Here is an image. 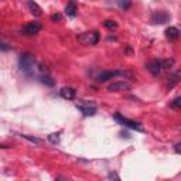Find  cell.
Wrapping results in <instances>:
<instances>
[{
    "instance_id": "cell-1",
    "label": "cell",
    "mask_w": 181,
    "mask_h": 181,
    "mask_svg": "<svg viewBox=\"0 0 181 181\" xmlns=\"http://www.w3.org/2000/svg\"><path fill=\"white\" fill-rule=\"evenodd\" d=\"M113 119H115L116 122L120 123V125L126 126V128H130V129H134V130L143 132V128L140 126L139 122H134V120H129V119H126V118H123V116H120L119 113H115V115H113Z\"/></svg>"
},
{
    "instance_id": "cell-2",
    "label": "cell",
    "mask_w": 181,
    "mask_h": 181,
    "mask_svg": "<svg viewBox=\"0 0 181 181\" xmlns=\"http://www.w3.org/2000/svg\"><path fill=\"white\" fill-rule=\"evenodd\" d=\"M77 108L85 116H93L96 113V106H95V103H92V102L79 101V103H77Z\"/></svg>"
},
{
    "instance_id": "cell-3",
    "label": "cell",
    "mask_w": 181,
    "mask_h": 181,
    "mask_svg": "<svg viewBox=\"0 0 181 181\" xmlns=\"http://www.w3.org/2000/svg\"><path fill=\"white\" fill-rule=\"evenodd\" d=\"M99 41V33L98 31H92V33H83L79 36V43L83 45H95Z\"/></svg>"
},
{
    "instance_id": "cell-4",
    "label": "cell",
    "mask_w": 181,
    "mask_h": 181,
    "mask_svg": "<svg viewBox=\"0 0 181 181\" xmlns=\"http://www.w3.org/2000/svg\"><path fill=\"white\" fill-rule=\"evenodd\" d=\"M34 67V57L31 55L30 53H26L20 57V68L23 71H30V69H33Z\"/></svg>"
},
{
    "instance_id": "cell-5",
    "label": "cell",
    "mask_w": 181,
    "mask_h": 181,
    "mask_svg": "<svg viewBox=\"0 0 181 181\" xmlns=\"http://www.w3.org/2000/svg\"><path fill=\"white\" fill-rule=\"evenodd\" d=\"M40 30H41V23H38V21H30V23H27L23 27L21 33L26 34V36H34V34L38 33Z\"/></svg>"
},
{
    "instance_id": "cell-6",
    "label": "cell",
    "mask_w": 181,
    "mask_h": 181,
    "mask_svg": "<svg viewBox=\"0 0 181 181\" xmlns=\"http://www.w3.org/2000/svg\"><path fill=\"white\" fill-rule=\"evenodd\" d=\"M129 89H130V83L125 82V81L113 82L108 86V91H110V92H120V91H129Z\"/></svg>"
},
{
    "instance_id": "cell-7",
    "label": "cell",
    "mask_w": 181,
    "mask_h": 181,
    "mask_svg": "<svg viewBox=\"0 0 181 181\" xmlns=\"http://www.w3.org/2000/svg\"><path fill=\"white\" fill-rule=\"evenodd\" d=\"M118 75H129V74L128 72H120V71H105V72H101L96 79L99 82H106V81L112 79L113 77H118Z\"/></svg>"
},
{
    "instance_id": "cell-8",
    "label": "cell",
    "mask_w": 181,
    "mask_h": 181,
    "mask_svg": "<svg viewBox=\"0 0 181 181\" xmlns=\"http://www.w3.org/2000/svg\"><path fill=\"white\" fill-rule=\"evenodd\" d=\"M170 20V16L164 12H156L152 16V21L154 24H164Z\"/></svg>"
},
{
    "instance_id": "cell-9",
    "label": "cell",
    "mask_w": 181,
    "mask_h": 181,
    "mask_svg": "<svg viewBox=\"0 0 181 181\" xmlns=\"http://www.w3.org/2000/svg\"><path fill=\"white\" fill-rule=\"evenodd\" d=\"M59 93H61V96H63L64 99H68V101H72V99H75V96H77V91H75L74 88H71V86L63 88L59 91Z\"/></svg>"
},
{
    "instance_id": "cell-10",
    "label": "cell",
    "mask_w": 181,
    "mask_h": 181,
    "mask_svg": "<svg viewBox=\"0 0 181 181\" xmlns=\"http://www.w3.org/2000/svg\"><path fill=\"white\" fill-rule=\"evenodd\" d=\"M147 69L148 72L152 75H158L161 71V64L158 59H153V61H150V63L147 64Z\"/></svg>"
},
{
    "instance_id": "cell-11",
    "label": "cell",
    "mask_w": 181,
    "mask_h": 181,
    "mask_svg": "<svg viewBox=\"0 0 181 181\" xmlns=\"http://www.w3.org/2000/svg\"><path fill=\"white\" fill-rule=\"evenodd\" d=\"M28 10L31 12V14H34L36 17H40V16L43 14L41 7H40L36 2H33V0H30V2H28Z\"/></svg>"
},
{
    "instance_id": "cell-12",
    "label": "cell",
    "mask_w": 181,
    "mask_h": 181,
    "mask_svg": "<svg viewBox=\"0 0 181 181\" xmlns=\"http://www.w3.org/2000/svg\"><path fill=\"white\" fill-rule=\"evenodd\" d=\"M166 37L168 40H171V41H174V40H177L180 37V31H178L177 27H168L166 30Z\"/></svg>"
},
{
    "instance_id": "cell-13",
    "label": "cell",
    "mask_w": 181,
    "mask_h": 181,
    "mask_svg": "<svg viewBox=\"0 0 181 181\" xmlns=\"http://www.w3.org/2000/svg\"><path fill=\"white\" fill-rule=\"evenodd\" d=\"M65 13L69 17H74L77 14V3H75V0H69L68 2V4L65 7Z\"/></svg>"
},
{
    "instance_id": "cell-14",
    "label": "cell",
    "mask_w": 181,
    "mask_h": 181,
    "mask_svg": "<svg viewBox=\"0 0 181 181\" xmlns=\"http://www.w3.org/2000/svg\"><path fill=\"white\" fill-rule=\"evenodd\" d=\"M59 136H61V133H59V132L48 134V142H50L51 144H58V143H59V139H61Z\"/></svg>"
},
{
    "instance_id": "cell-15",
    "label": "cell",
    "mask_w": 181,
    "mask_h": 181,
    "mask_svg": "<svg viewBox=\"0 0 181 181\" xmlns=\"http://www.w3.org/2000/svg\"><path fill=\"white\" fill-rule=\"evenodd\" d=\"M174 63H175V61H174L173 58H170V59L167 58V59H163V61H160L161 68H166V69H170V68H171V67L174 65Z\"/></svg>"
},
{
    "instance_id": "cell-16",
    "label": "cell",
    "mask_w": 181,
    "mask_h": 181,
    "mask_svg": "<svg viewBox=\"0 0 181 181\" xmlns=\"http://www.w3.org/2000/svg\"><path fill=\"white\" fill-rule=\"evenodd\" d=\"M103 26L106 27L108 30H116L118 28V23H116L115 20H105Z\"/></svg>"
},
{
    "instance_id": "cell-17",
    "label": "cell",
    "mask_w": 181,
    "mask_h": 181,
    "mask_svg": "<svg viewBox=\"0 0 181 181\" xmlns=\"http://www.w3.org/2000/svg\"><path fill=\"white\" fill-rule=\"evenodd\" d=\"M41 82L45 83V85H48V86H53L54 83H55V82L53 81V78L48 77V75H41Z\"/></svg>"
},
{
    "instance_id": "cell-18",
    "label": "cell",
    "mask_w": 181,
    "mask_h": 181,
    "mask_svg": "<svg viewBox=\"0 0 181 181\" xmlns=\"http://www.w3.org/2000/svg\"><path fill=\"white\" fill-rule=\"evenodd\" d=\"M23 137H24V139H27V140H30V142L36 143V144H41V143H43L41 139H37V137H31V136H28V134H23Z\"/></svg>"
},
{
    "instance_id": "cell-19",
    "label": "cell",
    "mask_w": 181,
    "mask_h": 181,
    "mask_svg": "<svg viewBox=\"0 0 181 181\" xmlns=\"http://www.w3.org/2000/svg\"><path fill=\"white\" fill-rule=\"evenodd\" d=\"M170 106L171 108H175V109H178V108H181V98L180 96H177V98L174 99V101L170 103Z\"/></svg>"
},
{
    "instance_id": "cell-20",
    "label": "cell",
    "mask_w": 181,
    "mask_h": 181,
    "mask_svg": "<svg viewBox=\"0 0 181 181\" xmlns=\"http://www.w3.org/2000/svg\"><path fill=\"white\" fill-rule=\"evenodd\" d=\"M119 6L122 9H128L130 6V0H119Z\"/></svg>"
},
{
    "instance_id": "cell-21",
    "label": "cell",
    "mask_w": 181,
    "mask_h": 181,
    "mask_svg": "<svg viewBox=\"0 0 181 181\" xmlns=\"http://www.w3.org/2000/svg\"><path fill=\"white\" fill-rule=\"evenodd\" d=\"M51 20H53V21H61V20H63V16L59 14V13H57V14L51 16Z\"/></svg>"
},
{
    "instance_id": "cell-22",
    "label": "cell",
    "mask_w": 181,
    "mask_h": 181,
    "mask_svg": "<svg viewBox=\"0 0 181 181\" xmlns=\"http://www.w3.org/2000/svg\"><path fill=\"white\" fill-rule=\"evenodd\" d=\"M108 178H109V180H112V178H116V180H119V175L115 174V173H110V174L108 175Z\"/></svg>"
},
{
    "instance_id": "cell-23",
    "label": "cell",
    "mask_w": 181,
    "mask_h": 181,
    "mask_svg": "<svg viewBox=\"0 0 181 181\" xmlns=\"http://www.w3.org/2000/svg\"><path fill=\"white\" fill-rule=\"evenodd\" d=\"M174 147H175V153H180V152H181V148H180L181 144H180V143H177V144H175Z\"/></svg>"
},
{
    "instance_id": "cell-24",
    "label": "cell",
    "mask_w": 181,
    "mask_h": 181,
    "mask_svg": "<svg viewBox=\"0 0 181 181\" xmlns=\"http://www.w3.org/2000/svg\"><path fill=\"white\" fill-rule=\"evenodd\" d=\"M0 148H7V146H3V144H0Z\"/></svg>"
}]
</instances>
